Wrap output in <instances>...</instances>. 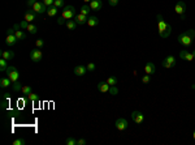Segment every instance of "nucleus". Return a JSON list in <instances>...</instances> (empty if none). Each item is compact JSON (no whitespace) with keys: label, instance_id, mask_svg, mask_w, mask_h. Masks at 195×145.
I'll return each instance as SVG.
<instances>
[{"label":"nucleus","instance_id":"f257e3e1","mask_svg":"<svg viewBox=\"0 0 195 145\" xmlns=\"http://www.w3.org/2000/svg\"><path fill=\"white\" fill-rule=\"evenodd\" d=\"M194 39H195V30L194 29L186 30L185 33H181V34H178V37H177V42H178L179 45L185 46V47L191 46Z\"/></svg>","mask_w":195,"mask_h":145},{"label":"nucleus","instance_id":"f03ea898","mask_svg":"<svg viewBox=\"0 0 195 145\" xmlns=\"http://www.w3.org/2000/svg\"><path fill=\"white\" fill-rule=\"evenodd\" d=\"M157 29L161 38H168L172 33V26L164 20L161 14H157Z\"/></svg>","mask_w":195,"mask_h":145},{"label":"nucleus","instance_id":"7ed1b4c3","mask_svg":"<svg viewBox=\"0 0 195 145\" xmlns=\"http://www.w3.org/2000/svg\"><path fill=\"white\" fill-rule=\"evenodd\" d=\"M174 12H176L177 14H179L181 20L186 19V14H185V12H186V4H185V1L178 0L176 3V7H174Z\"/></svg>","mask_w":195,"mask_h":145},{"label":"nucleus","instance_id":"20e7f679","mask_svg":"<svg viewBox=\"0 0 195 145\" xmlns=\"http://www.w3.org/2000/svg\"><path fill=\"white\" fill-rule=\"evenodd\" d=\"M61 16L65 20H73L75 17V8L73 6H65L64 9H62Z\"/></svg>","mask_w":195,"mask_h":145},{"label":"nucleus","instance_id":"39448f33","mask_svg":"<svg viewBox=\"0 0 195 145\" xmlns=\"http://www.w3.org/2000/svg\"><path fill=\"white\" fill-rule=\"evenodd\" d=\"M7 75H8V77L10 79V81H12V84H14V82H17L18 81V79H20V72L17 71V68L16 67H8V69H7Z\"/></svg>","mask_w":195,"mask_h":145},{"label":"nucleus","instance_id":"423d86ee","mask_svg":"<svg viewBox=\"0 0 195 145\" xmlns=\"http://www.w3.org/2000/svg\"><path fill=\"white\" fill-rule=\"evenodd\" d=\"M18 42V39H17V37H16V34H14V29H8V32H7V38H5V43H7L8 46H14L16 43Z\"/></svg>","mask_w":195,"mask_h":145},{"label":"nucleus","instance_id":"0eeeda50","mask_svg":"<svg viewBox=\"0 0 195 145\" xmlns=\"http://www.w3.org/2000/svg\"><path fill=\"white\" fill-rule=\"evenodd\" d=\"M161 66H163L164 68H166V69L174 68V67H176V58H174L173 55H166L165 58H164Z\"/></svg>","mask_w":195,"mask_h":145},{"label":"nucleus","instance_id":"6e6552de","mask_svg":"<svg viewBox=\"0 0 195 145\" xmlns=\"http://www.w3.org/2000/svg\"><path fill=\"white\" fill-rule=\"evenodd\" d=\"M42 58H43V54H42L40 48H34V50L30 51V60L34 61V63H39V61L42 60Z\"/></svg>","mask_w":195,"mask_h":145},{"label":"nucleus","instance_id":"1a4fd4ad","mask_svg":"<svg viewBox=\"0 0 195 145\" xmlns=\"http://www.w3.org/2000/svg\"><path fill=\"white\" fill-rule=\"evenodd\" d=\"M114 126H116V128L121 132L126 131V129L129 128V123H127V120L125 118H118L116 120V123H114Z\"/></svg>","mask_w":195,"mask_h":145},{"label":"nucleus","instance_id":"9d476101","mask_svg":"<svg viewBox=\"0 0 195 145\" xmlns=\"http://www.w3.org/2000/svg\"><path fill=\"white\" fill-rule=\"evenodd\" d=\"M31 9H33L35 13H38V14H43L44 12H47V9H48V8H47V7L43 4V1H39V0H38V1L34 4V7Z\"/></svg>","mask_w":195,"mask_h":145},{"label":"nucleus","instance_id":"9b49d317","mask_svg":"<svg viewBox=\"0 0 195 145\" xmlns=\"http://www.w3.org/2000/svg\"><path fill=\"white\" fill-rule=\"evenodd\" d=\"M131 119L135 124H142L144 120V115L140 111H133L131 113Z\"/></svg>","mask_w":195,"mask_h":145},{"label":"nucleus","instance_id":"f8f14e48","mask_svg":"<svg viewBox=\"0 0 195 145\" xmlns=\"http://www.w3.org/2000/svg\"><path fill=\"white\" fill-rule=\"evenodd\" d=\"M88 6H90L91 11L99 12V11H101V8H103V1H101V0H91Z\"/></svg>","mask_w":195,"mask_h":145},{"label":"nucleus","instance_id":"ddd939ff","mask_svg":"<svg viewBox=\"0 0 195 145\" xmlns=\"http://www.w3.org/2000/svg\"><path fill=\"white\" fill-rule=\"evenodd\" d=\"M73 73H74L75 76H78V77L85 76V75L87 73V67H85V66H77V67H74V69H73Z\"/></svg>","mask_w":195,"mask_h":145},{"label":"nucleus","instance_id":"4468645a","mask_svg":"<svg viewBox=\"0 0 195 145\" xmlns=\"http://www.w3.org/2000/svg\"><path fill=\"white\" fill-rule=\"evenodd\" d=\"M88 17H90V16H86V14L79 13V14H75V17L73 20L77 22V25H85V24H87Z\"/></svg>","mask_w":195,"mask_h":145},{"label":"nucleus","instance_id":"2eb2a0df","mask_svg":"<svg viewBox=\"0 0 195 145\" xmlns=\"http://www.w3.org/2000/svg\"><path fill=\"white\" fill-rule=\"evenodd\" d=\"M179 58L182 59V60H187V61H192L195 59V56L192 55V52H189V51H179Z\"/></svg>","mask_w":195,"mask_h":145},{"label":"nucleus","instance_id":"dca6fc26","mask_svg":"<svg viewBox=\"0 0 195 145\" xmlns=\"http://www.w3.org/2000/svg\"><path fill=\"white\" fill-rule=\"evenodd\" d=\"M36 14L34 11H27L25 13V16H23V20H26V21L29 22V24H31V21H35L36 20Z\"/></svg>","mask_w":195,"mask_h":145},{"label":"nucleus","instance_id":"f3484780","mask_svg":"<svg viewBox=\"0 0 195 145\" xmlns=\"http://www.w3.org/2000/svg\"><path fill=\"white\" fill-rule=\"evenodd\" d=\"M155 71H156L155 64L151 63V61L146 63V66H144V73H146V75H150V76H151V75L155 73Z\"/></svg>","mask_w":195,"mask_h":145},{"label":"nucleus","instance_id":"a211bd4d","mask_svg":"<svg viewBox=\"0 0 195 145\" xmlns=\"http://www.w3.org/2000/svg\"><path fill=\"white\" fill-rule=\"evenodd\" d=\"M96 88H98V90H99V92H101V93H108L109 92V88H111V86L107 84V81H100V82H98Z\"/></svg>","mask_w":195,"mask_h":145},{"label":"nucleus","instance_id":"6ab92c4d","mask_svg":"<svg viewBox=\"0 0 195 145\" xmlns=\"http://www.w3.org/2000/svg\"><path fill=\"white\" fill-rule=\"evenodd\" d=\"M87 25L90 28L98 26V25H99V19L96 16H90V17H88V20H87Z\"/></svg>","mask_w":195,"mask_h":145},{"label":"nucleus","instance_id":"aec40b11","mask_svg":"<svg viewBox=\"0 0 195 145\" xmlns=\"http://www.w3.org/2000/svg\"><path fill=\"white\" fill-rule=\"evenodd\" d=\"M14 34H16V37H17V39H18V41H25L26 38H27V34H26V33L23 32L22 29L14 30Z\"/></svg>","mask_w":195,"mask_h":145},{"label":"nucleus","instance_id":"412c9836","mask_svg":"<svg viewBox=\"0 0 195 145\" xmlns=\"http://www.w3.org/2000/svg\"><path fill=\"white\" fill-rule=\"evenodd\" d=\"M1 58H4L5 60H12L14 58V52L13 51H1Z\"/></svg>","mask_w":195,"mask_h":145},{"label":"nucleus","instance_id":"4be33fe9","mask_svg":"<svg viewBox=\"0 0 195 145\" xmlns=\"http://www.w3.org/2000/svg\"><path fill=\"white\" fill-rule=\"evenodd\" d=\"M10 84H12V81H10V79H9V77H8V76H7V77H3V79L0 80V86H1L3 89H5V88H8Z\"/></svg>","mask_w":195,"mask_h":145},{"label":"nucleus","instance_id":"5701e85b","mask_svg":"<svg viewBox=\"0 0 195 145\" xmlns=\"http://www.w3.org/2000/svg\"><path fill=\"white\" fill-rule=\"evenodd\" d=\"M57 12H59V8H56V7H55V6L49 7V8L47 9V14H48L49 17H53V16H56V14H57Z\"/></svg>","mask_w":195,"mask_h":145},{"label":"nucleus","instance_id":"b1692460","mask_svg":"<svg viewBox=\"0 0 195 145\" xmlns=\"http://www.w3.org/2000/svg\"><path fill=\"white\" fill-rule=\"evenodd\" d=\"M26 32H29L30 34H36V33H38V26H36V25H33V24H29L27 28H26Z\"/></svg>","mask_w":195,"mask_h":145},{"label":"nucleus","instance_id":"393cba45","mask_svg":"<svg viewBox=\"0 0 195 145\" xmlns=\"http://www.w3.org/2000/svg\"><path fill=\"white\" fill-rule=\"evenodd\" d=\"M7 61L8 60H5L4 58L0 59V72H7V69H8V63Z\"/></svg>","mask_w":195,"mask_h":145},{"label":"nucleus","instance_id":"a878e982","mask_svg":"<svg viewBox=\"0 0 195 145\" xmlns=\"http://www.w3.org/2000/svg\"><path fill=\"white\" fill-rule=\"evenodd\" d=\"M105 81H107V84H108L109 86H114V85L117 84V81H118V80H117L116 76H109Z\"/></svg>","mask_w":195,"mask_h":145},{"label":"nucleus","instance_id":"bb28decb","mask_svg":"<svg viewBox=\"0 0 195 145\" xmlns=\"http://www.w3.org/2000/svg\"><path fill=\"white\" fill-rule=\"evenodd\" d=\"M65 25H66V28H68L69 30H74L75 28L78 26V25H77V22H75L74 20H68V21H66V24H65Z\"/></svg>","mask_w":195,"mask_h":145},{"label":"nucleus","instance_id":"cd10ccee","mask_svg":"<svg viewBox=\"0 0 195 145\" xmlns=\"http://www.w3.org/2000/svg\"><path fill=\"white\" fill-rule=\"evenodd\" d=\"M81 13L82 14H86V16H90V13H91V8H90V6H87V4H85V6L81 8Z\"/></svg>","mask_w":195,"mask_h":145},{"label":"nucleus","instance_id":"c85d7f7f","mask_svg":"<svg viewBox=\"0 0 195 145\" xmlns=\"http://www.w3.org/2000/svg\"><path fill=\"white\" fill-rule=\"evenodd\" d=\"M21 92H22V94H23V95L30 94V93H31V86H29V85H26V86H22Z\"/></svg>","mask_w":195,"mask_h":145},{"label":"nucleus","instance_id":"c756f323","mask_svg":"<svg viewBox=\"0 0 195 145\" xmlns=\"http://www.w3.org/2000/svg\"><path fill=\"white\" fill-rule=\"evenodd\" d=\"M25 97L27 98V99H30V101H34V102H35V101H39V97L36 94H34V93H30V94L25 95Z\"/></svg>","mask_w":195,"mask_h":145},{"label":"nucleus","instance_id":"7c9ffc66","mask_svg":"<svg viewBox=\"0 0 195 145\" xmlns=\"http://www.w3.org/2000/svg\"><path fill=\"white\" fill-rule=\"evenodd\" d=\"M65 144L66 145H77V140L73 139V137H68V139L65 140Z\"/></svg>","mask_w":195,"mask_h":145},{"label":"nucleus","instance_id":"2f4dec72","mask_svg":"<svg viewBox=\"0 0 195 145\" xmlns=\"http://www.w3.org/2000/svg\"><path fill=\"white\" fill-rule=\"evenodd\" d=\"M21 89H22V85H21L20 81H17V82L13 84V90H14V92H20Z\"/></svg>","mask_w":195,"mask_h":145},{"label":"nucleus","instance_id":"473e14b6","mask_svg":"<svg viewBox=\"0 0 195 145\" xmlns=\"http://www.w3.org/2000/svg\"><path fill=\"white\" fill-rule=\"evenodd\" d=\"M53 6L56 7V8H62L64 7V0H55V3H53Z\"/></svg>","mask_w":195,"mask_h":145},{"label":"nucleus","instance_id":"72a5a7b5","mask_svg":"<svg viewBox=\"0 0 195 145\" xmlns=\"http://www.w3.org/2000/svg\"><path fill=\"white\" fill-rule=\"evenodd\" d=\"M66 21H68V20H65L62 16H59V17H57V20H56L57 25H65V24H66Z\"/></svg>","mask_w":195,"mask_h":145},{"label":"nucleus","instance_id":"f704fd0d","mask_svg":"<svg viewBox=\"0 0 195 145\" xmlns=\"http://www.w3.org/2000/svg\"><path fill=\"white\" fill-rule=\"evenodd\" d=\"M108 93H111L112 95H117V94H118V89H117L116 85H114V86H111V88H109V92H108Z\"/></svg>","mask_w":195,"mask_h":145},{"label":"nucleus","instance_id":"c9c22d12","mask_svg":"<svg viewBox=\"0 0 195 145\" xmlns=\"http://www.w3.org/2000/svg\"><path fill=\"white\" fill-rule=\"evenodd\" d=\"M42 1H43V4L47 7V8L52 7V6H53V3H55V0H42Z\"/></svg>","mask_w":195,"mask_h":145},{"label":"nucleus","instance_id":"e433bc0d","mask_svg":"<svg viewBox=\"0 0 195 145\" xmlns=\"http://www.w3.org/2000/svg\"><path fill=\"white\" fill-rule=\"evenodd\" d=\"M95 69H96L95 63H88V64H87V71H88V72H94Z\"/></svg>","mask_w":195,"mask_h":145},{"label":"nucleus","instance_id":"4c0bfd02","mask_svg":"<svg viewBox=\"0 0 195 145\" xmlns=\"http://www.w3.org/2000/svg\"><path fill=\"white\" fill-rule=\"evenodd\" d=\"M25 144H26V141L23 139H17L13 141V145H25Z\"/></svg>","mask_w":195,"mask_h":145},{"label":"nucleus","instance_id":"58836bf2","mask_svg":"<svg viewBox=\"0 0 195 145\" xmlns=\"http://www.w3.org/2000/svg\"><path fill=\"white\" fill-rule=\"evenodd\" d=\"M150 81H151V76H150V75H144V76L142 77V82H143V84H148Z\"/></svg>","mask_w":195,"mask_h":145},{"label":"nucleus","instance_id":"ea45409f","mask_svg":"<svg viewBox=\"0 0 195 145\" xmlns=\"http://www.w3.org/2000/svg\"><path fill=\"white\" fill-rule=\"evenodd\" d=\"M27 25H29V22L26 21V20H23V21H21V22H20V26H21V29H22V30H26Z\"/></svg>","mask_w":195,"mask_h":145},{"label":"nucleus","instance_id":"a19ab883","mask_svg":"<svg viewBox=\"0 0 195 145\" xmlns=\"http://www.w3.org/2000/svg\"><path fill=\"white\" fill-rule=\"evenodd\" d=\"M36 1H38V0H27V1H26V6H27L29 8H33Z\"/></svg>","mask_w":195,"mask_h":145},{"label":"nucleus","instance_id":"79ce46f5","mask_svg":"<svg viewBox=\"0 0 195 145\" xmlns=\"http://www.w3.org/2000/svg\"><path fill=\"white\" fill-rule=\"evenodd\" d=\"M35 46H36L38 48H42V47L44 46V41H43V39H38V41L35 42Z\"/></svg>","mask_w":195,"mask_h":145},{"label":"nucleus","instance_id":"37998d69","mask_svg":"<svg viewBox=\"0 0 195 145\" xmlns=\"http://www.w3.org/2000/svg\"><path fill=\"white\" fill-rule=\"evenodd\" d=\"M118 1H120V0H108V4L111 7H116L117 4H118Z\"/></svg>","mask_w":195,"mask_h":145},{"label":"nucleus","instance_id":"c03bdc74","mask_svg":"<svg viewBox=\"0 0 195 145\" xmlns=\"http://www.w3.org/2000/svg\"><path fill=\"white\" fill-rule=\"evenodd\" d=\"M7 106H8L7 99H5V98H3V101H1V108H3V110H5V108H7Z\"/></svg>","mask_w":195,"mask_h":145},{"label":"nucleus","instance_id":"a18cd8bd","mask_svg":"<svg viewBox=\"0 0 195 145\" xmlns=\"http://www.w3.org/2000/svg\"><path fill=\"white\" fill-rule=\"evenodd\" d=\"M86 144H87V141H86V140H83V139L77 140V145H86Z\"/></svg>","mask_w":195,"mask_h":145},{"label":"nucleus","instance_id":"49530a36","mask_svg":"<svg viewBox=\"0 0 195 145\" xmlns=\"http://www.w3.org/2000/svg\"><path fill=\"white\" fill-rule=\"evenodd\" d=\"M83 1H85V3H90L91 0H83Z\"/></svg>","mask_w":195,"mask_h":145},{"label":"nucleus","instance_id":"de8ad7c7","mask_svg":"<svg viewBox=\"0 0 195 145\" xmlns=\"http://www.w3.org/2000/svg\"><path fill=\"white\" fill-rule=\"evenodd\" d=\"M192 137H194V140H195V131H194V133H192Z\"/></svg>","mask_w":195,"mask_h":145},{"label":"nucleus","instance_id":"09e8293b","mask_svg":"<svg viewBox=\"0 0 195 145\" xmlns=\"http://www.w3.org/2000/svg\"><path fill=\"white\" fill-rule=\"evenodd\" d=\"M191 52H192V55H194V56H195V50H194V51H191Z\"/></svg>","mask_w":195,"mask_h":145},{"label":"nucleus","instance_id":"8fccbe9b","mask_svg":"<svg viewBox=\"0 0 195 145\" xmlns=\"http://www.w3.org/2000/svg\"><path fill=\"white\" fill-rule=\"evenodd\" d=\"M191 88H192V89H195V84H194V85H192V86H191Z\"/></svg>","mask_w":195,"mask_h":145}]
</instances>
